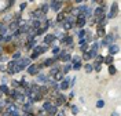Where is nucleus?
I'll list each match as a JSON object with an SVG mask.
<instances>
[{
    "label": "nucleus",
    "mask_w": 121,
    "mask_h": 116,
    "mask_svg": "<svg viewBox=\"0 0 121 116\" xmlns=\"http://www.w3.org/2000/svg\"><path fill=\"white\" fill-rule=\"evenodd\" d=\"M47 50H48V47H47V46H36V47H34V51L32 53V55H30V57L34 59V58L39 57L40 54H43L44 51H47Z\"/></svg>",
    "instance_id": "obj_1"
},
{
    "label": "nucleus",
    "mask_w": 121,
    "mask_h": 116,
    "mask_svg": "<svg viewBox=\"0 0 121 116\" xmlns=\"http://www.w3.org/2000/svg\"><path fill=\"white\" fill-rule=\"evenodd\" d=\"M113 40H114V36L113 35H107V36H105L103 39H102V46H110L112 43H113Z\"/></svg>",
    "instance_id": "obj_2"
},
{
    "label": "nucleus",
    "mask_w": 121,
    "mask_h": 116,
    "mask_svg": "<svg viewBox=\"0 0 121 116\" xmlns=\"http://www.w3.org/2000/svg\"><path fill=\"white\" fill-rule=\"evenodd\" d=\"M84 25H85V17H84V14H80L77 17V19H76V26L77 28H83Z\"/></svg>",
    "instance_id": "obj_3"
},
{
    "label": "nucleus",
    "mask_w": 121,
    "mask_h": 116,
    "mask_svg": "<svg viewBox=\"0 0 121 116\" xmlns=\"http://www.w3.org/2000/svg\"><path fill=\"white\" fill-rule=\"evenodd\" d=\"M117 11H118V4H117V3H113V4H112V8H110V13H109V15H107V18H114L116 14H117Z\"/></svg>",
    "instance_id": "obj_4"
},
{
    "label": "nucleus",
    "mask_w": 121,
    "mask_h": 116,
    "mask_svg": "<svg viewBox=\"0 0 121 116\" xmlns=\"http://www.w3.org/2000/svg\"><path fill=\"white\" fill-rule=\"evenodd\" d=\"M50 7L52 8L55 13H57L58 10L62 7V1H51V3H50Z\"/></svg>",
    "instance_id": "obj_5"
},
{
    "label": "nucleus",
    "mask_w": 121,
    "mask_h": 116,
    "mask_svg": "<svg viewBox=\"0 0 121 116\" xmlns=\"http://www.w3.org/2000/svg\"><path fill=\"white\" fill-rule=\"evenodd\" d=\"M55 35H46V37H44V44L47 46V44H51L52 41L55 40Z\"/></svg>",
    "instance_id": "obj_6"
},
{
    "label": "nucleus",
    "mask_w": 121,
    "mask_h": 116,
    "mask_svg": "<svg viewBox=\"0 0 121 116\" xmlns=\"http://www.w3.org/2000/svg\"><path fill=\"white\" fill-rule=\"evenodd\" d=\"M18 65L21 66V68L29 66V65H30V59H29V58H22V59H19V61H18Z\"/></svg>",
    "instance_id": "obj_7"
},
{
    "label": "nucleus",
    "mask_w": 121,
    "mask_h": 116,
    "mask_svg": "<svg viewBox=\"0 0 121 116\" xmlns=\"http://www.w3.org/2000/svg\"><path fill=\"white\" fill-rule=\"evenodd\" d=\"M118 46H116V44H110V46H109V53H110V55H112V57H113L114 54H117V53H118Z\"/></svg>",
    "instance_id": "obj_8"
},
{
    "label": "nucleus",
    "mask_w": 121,
    "mask_h": 116,
    "mask_svg": "<svg viewBox=\"0 0 121 116\" xmlns=\"http://www.w3.org/2000/svg\"><path fill=\"white\" fill-rule=\"evenodd\" d=\"M44 15H46V14H43V13H41V10H36V11H33V13H32V17H33V18H36L37 21H39L40 18H44Z\"/></svg>",
    "instance_id": "obj_9"
},
{
    "label": "nucleus",
    "mask_w": 121,
    "mask_h": 116,
    "mask_svg": "<svg viewBox=\"0 0 121 116\" xmlns=\"http://www.w3.org/2000/svg\"><path fill=\"white\" fill-rule=\"evenodd\" d=\"M58 58H61V59L65 61V62H69V61H70V55H69L66 51H62V53L59 54V57H58Z\"/></svg>",
    "instance_id": "obj_10"
},
{
    "label": "nucleus",
    "mask_w": 121,
    "mask_h": 116,
    "mask_svg": "<svg viewBox=\"0 0 121 116\" xmlns=\"http://www.w3.org/2000/svg\"><path fill=\"white\" fill-rule=\"evenodd\" d=\"M28 73H29V75H37V73H39V68H37L36 65H29Z\"/></svg>",
    "instance_id": "obj_11"
},
{
    "label": "nucleus",
    "mask_w": 121,
    "mask_h": 116,
    "mask_svg": "<svg viewBox=\"0 0 121 116\" xmlns=\"http://www.w3.org/2000/svg\"><path fill=\"white\" fill-rule=\"evenodd\" d=\"M69 84H70V83H69V77H66L63 82L61 83L59 89H61V90H67V89H69Z\"/></svg>",
    "instance_id": "obj_12"
},
{
    "label": "nucleus",
    "mask_w": 121,
    "mask_h": 116,
    "mask_svg": "<svg viewBox=\"0 0 121 116\" xmlns=\"http://www.w3.org/2000/svg\"><path fill=\"white\" fill-rule=\"evenodd\" d=\"M55 61H57V57L52 58V59H46V62L43 64V66H51L52 64H54V62H55Z\"/></svg>",
    "instance_id": "obj_13"
},
{
    "label": "nucleus",
    "mask_w": 121,
    "mask_h": 116,
    "mask_svg": "<svg viewBox=\"0 0 121 116\" xmlns=\"http://www.w3.org/2000/svg\"><path fill=\"white\" fill-rule=\"evenodd\" d=\"M37 80L41 82V83H47V82H48V79H47V76H46V75H39Z\"/></svg>",
    "instance_id": "obj_14"
},
{
    "label": "nucleus",
    "mask_w": 121,
    "mask_h": 116,
    "mask_svg": "<svg viewBox=\"0 0 121 116\" xmlns=\"http://www.w3.org/2000/svg\"><path fill=\"white\" fill-rule=\"evenodd\" d=\"M36 46H37V41H36V40H29V41H28L26 49H32V47H36Z\"/></svg>",
    "instance_id": "obj_15"
},
{
    "label": "nucleus",
    "mask_w": 121,
    "mask_h": 116,
    "mask_svg": "<svg viewBox=\"0 0 121 116\" xmlns=\"http://www.w3.org/2000/svg\"><path fill=\"white\" fill-rule=\"evenodd\" d=\"M57 112H58V111H57V107H51V108L48 109V113H50L51 116H55V115H57Z\"/></svg>",
    "instance_id": "obj_16"
},
{
    "label": "nucleus",
    "mask_w": 121,
    "mask_h": 116,
    "mask_svg": "<svg viewBox=\"0 0 121 116\" xmlns=\"http://www.w3.org/2000/svg\"><path fill=\"white\" fill-rule=\"evenodd\" d=\"M51 107H52V105H51V102H50V101H46V102L43 104V109H44V111H47V112H48V109Z\"/></svg>",
    "instance_id": "obj_17"
},
{
    "label": "nucleus",
    "mask_w": 121,
    "mask_h": 116,
    "mask_svg": "<svg viewBox=\"0 0 121 116\" xmlns=\"http://www.w3.org/2000/svg\"><path fill=\"white\" fill-rule=\"evenodd\" d=\"M65 15H66L65 13H59V14H58V17H57V22H62V21L65 19Z\"/></svg>",
    "instance_id": "obj_18"
},
{
    "label": "nucleus",
    "mask_w": 121,
    "mask_h": 116,
    "mask_svg": "<svg viewBox=\"0 0 121 116\" xmlns=\"http://www.w3.org/2000/svg\"><path fill=\"white\" fill-rule=\"evenodd\" d=\"M103 62H106L107 65H112V62H113V57H112V55H109V57L103 58Z\"/></svg>",
    "instance_id": "obj_19"
},
{
    "label": "nucleus",
    "mask_w": 121,
    "mask_h": 116,
    "mask_svg": "<svg viewBox=\"0 0 121 116\" xmlns=\"http://www.w3.org/2000/svg\"><path fill=\"white\" fill-rule=\"evenodd\" d=\"M58 72H59V65H55V66H52V69H51L50 73L51 75H57Z\"/></svg>",
    "instance_id": "obj_20"
},
{
    "label": "nucleus",
    "mask_w": 121,
    "mask_h": 116,
    "mask_svg": "<svg viewBox=\"0 0 121 116\" xmlns=\"http://www.w3.org/2000/svg\"><path fill=\"white\" fill-rule=\"evenodd\" d=\"M48 8H50V6H48V4H43L40 10H41V13H43V14H46V13L48 11Z\"/></svg>",
    "instance_id": "obj_21"
},
{
    "label": "nucleus",
    "mask_w": 121,
    "mask_h": 116,
    "mask_svg": "<svg viewBox=\"0 0 121 116\" xmlns=\"http://www.w3.org/2000/svg\"><path fill=\"white\" fill-rule=\"evenodd\" d=\"M32 26H33V28H36V29H39V28H40V21L34 19V21L32 22Z\"/></svg>",
    "instance_id": "obj_22"
},
{
    "label": "nucleus",
    "mask_w": 121,
    "mask_h": 116,
    "mask_svg": "<svg viewBox=\"0 0 121 116\" xmlns=\"http://www.w3.org/2000/svg\"><path fill=\"white\" fill-rule=\"evenodd\" d=\"M0 91H1V93H6V94H8L7 86H6V84H1V86H0Z\"/></svg>",
    "instance_id": "obj_23"
},
{
    "label": "nucleus",
    "mask_w": 121,
    "mask_h": 116,
    "mask_svg": "<svg viewBox=\"0 0 121 116\" xmlns=\"http://www.w3.org/2000/svg\"><path fill=\"white\" fill-rule=\"evenodd\" d=\"M72 69V64H66V65L63 66V73H66V72H69Z\"/></svg>",
    "instance_id": "obj_24"
},
{
    "label": "nucleus",
    "mask_w": 121,
    "mask_h": 116,
    "mask_svg": "<svg viewBox=\"0 0 121 116\" xmlns=\"http://www.w3.org/2000/svg\"><path fill=\"white\" fill-rule=\"evenodd\" d=\"M63 28L66 29V31H69V29L72 28V24H70L69 21H65V24H63Z\"/></svg>",
    "instance_id": "obj_25"
},
{
    "label": "nucleus",
    "mask_w": 121,
    "mask_h": 116,
    "mask_svg": "<svg viewBox=\"0 0 121 116\" xmlns=\"http://www.w3.org/2000/svg\"><path fill=\"white\" fill-rule=\"evenodd\" d=\"M103 107H105V101L103 99H99L96 102V108H103Z\"/></svg>",
    "instance_id": "obj_26"
},
{
    "label": "nucleus",
    "mask_w": 121,
    "mask_h": 116,
    "mask_svg": "<svg viewBox=\"0 0 121 116\" xmlns=\"http://www.w3.org/2000/svg\"><path fill=\"white\" fill-rule=\"evenodd\" d=\"M98 36H99V37H100V36H102V37L105 36V29H103V28H99V29H98Z\"/></svg>",
    "instance_id": "obj_27"
},
{
    "label": "nucleus",
    "mask_w": 121,
    "mask_h": 116,
    "mask_svg": "<svg viewBox=\"0 0 121 116\" xmlns=\"http://www.w3.org/2000/svg\"><path fill=\"white\" fill-rule=\"evenodd\" d=\"M92 69H95L96 72H99L100 71V64L99 62H95V65H92Z\"/></svg>",
    "instance_id": "obj_28"
},
{
    "label": "nucleus",
    "mask_w": 121,
    "mask_h": 116,
    "mask_svg": "<svg viewBox=\"0 0 121 116\" xmlns=\"http://www.w3.org/2000/svg\"><path fill=\"white\" fill-rule=\"evenodd\" d=\"M77 35H79V39H81V40H83V37L85 36V31H83V29H81V31H79V33H77Z\"/></svg>",
    "instance_id": "obj_29"
},
{
    "label": "nucleus",
    "mask_w": 121,
    "mask_h": 116,
    "mask_svg": "<svg viewBox=\"0 0 121 116\" xmlns=\"http://www.w3.org/2000/svg\"><path fill=\"white\" fill-rule=\"evenodd\" d=\"M80 68H81V62H76V64L73 65V68H72V69H74V71H79Z\"/></svg>",
    "instance_id": "obj_30"
},
{
    "label": "nucleus",
    "mask_w": 121,
    "mask_h": 116,
    "mask_svg": "<svg viewBox=\"0 0 121 116\" xmlns=\"http://www.w3.org/2000/svg\"><path fill=\"white\" fill-rule=\"evenodd\" d=\"M84 68H85V71H87V72H92V71H94V69H92V65H91V64H87V65L84 66Z\"/></svg>",
    "instance_id": "obj_31"
},
{
    "label": "nucleus",
    "mask_w": 121,
    "mask_h": 116,
    "mask_svg": "<svg viewBox=\"0 0 121 116\" xmlns=\"http://www.w3.org/2000/svg\"><path fill=\"white\" fill-rule=\"evenodd\" d=\"M109 73H110V75H114V73H116V68H114L113 65H109Z\"/></svg>",
    "instance_id": "obj_32"
},
{
    "label": "nucleus",
    "mask_w": 121,
    "mask_h": 116,
    "mask_svg": "<svg viewBox=\"0 0 121 116\" xmlns=\"http://www.w3.org/2000/svg\"><path fill=\"white\" fill-rule=\"evenodd\" d=\"M17 26H18V22H11L10 24V29H13V31H15Z\"/></svg>",
    "instance_id": "obj_33"
},
{
    "label": "nucleus",
    "mask_w": 121,
    "mask_h": 116,
    "mask_svg": "<svg viewBox=\"0 0 121 116\" xmlns=\"http://www.w3.org/2000/svg\"><path fill=\"white\" fill-rule=\"evenodd\" d=\"M72 112H73V115H77V113H79V108L76 107V105H73L72 107Z\"/></svg>",
    "instance_id": "obj_34"
},
{
    "label": "nucleus",
    "mask_w": 121,
    "mask_h": 116,
    "mask_svg": "<svg viewBox=\"0 0 121 116\" xmlns=\"http://www.w3.org/2000/svg\"><path fill=\"white\" fill-rule=\"evenodd\" d=\"M83 58H84V59H89V58H91V55H89L88 51H85V53L83 54Z\"/></svg>",
    "instance_id": "obj_35"
},
{
    "label": "nucleus",
    "mask_w": 121,
    "mask_h": 116,
    "mask_svg": "<svg viewBox=\"0 0 121 116\" xmlns=\"http://www.w3.org/2000/svg\"><path fill=\"white\" fill-rule=\"evenodd\" d=\"M91 15H92V10H91V8H87V13H85L84 17H91Z\"/></svg>",
    "instance_id": "obj_36"
},
{
    "label": "nucleus",
    "mask_w": 121,
    "mask_h": 116,
    "mask_svg": "<svg viewBox=\"0 0 121 116\" xmlns=\"http://www.w3.org/2000/svg\"><path fill=\"white\" fill-rule=\"evenodd\" d=\"M61 79H62V73H59V72H58V73L55 75V80H61Z\"/></svg>",
    "instance_id": "obj_37"
},
{
    "label": "nucleus",
    "mask_w": 121,
    "mask_h": 116,
    "mask_svg": "<svg viewBox=\"0 0 121 116\" xmlns=\"http://www.w3.org/2000/svg\"><path fill=\"white\" fill-rule=\"evenodd\" d=\"M19 57H21V54H19V53H15V54L13 55V59H19Z\"/></svg>",
    "instance_id": "obj_38"
},
{
    "label": "nucleus",
    "mask_w": 121,
    "mask_h": 116,
    "mask_svg": "<svg viewBox=\"0 0 121 116\" xmlns=\"http://www.w3.org/2000/svg\"><path fill=\"white\" fill-rule=\"evenodd\" d=\"M52 53H54V54H58V53H59V47H55V49L52 50Z\"/></svg>",
    "instance_id": "obj_39"
},
{
    "label": "nucleus",
    "mask_w": 121,
    "mask_h": 116,
    "mask_svg": "<svg viewBox=\"0 0 121 116\" xmlns=\"http://www.w3.org/2000/svg\"><path fill=\"white\" fill-rule=\"evenodd\" d=\"M112 116H120V115H118V112H112Z\"/></svg>",
    "instance_id": "obj_40"
},
{
    "label": "nucleus",
    "mask_w": 121,
    "mask_h": 116,
    "mask_svg": "<svg viewBox=\"0 0 121 116\" xmlns=\"http://www.w3.org/2000/svg\"><path fill=\"white\" fill-rule=\"evenodd\" d=\"M25 7H26V3H22V4H21V8H22V10H24Z\"/></svg>",
    "instance_id": "obj_41"
},
{
    "label": "nucleus",
    "mask_w": 121,
    "mask_h": 116,
    "mask_svg": "<svg viewBox=\"0 0 121 116\" xmlns=\"http://www.w3.org/2000/svg\"><path fill=\"white\" fill-rule=\"evenodd\" d=\"M3 116H11V115H10V113H8L7 111H6V112H4V113H3Z\"/></svg>",
    "instance_id": "obj_42"
},
{
    "label": "nucleus",
    "mask_w": 121,
    "mask_h": 116,
    "mask_svg": "<svg viewBox=\"0 0 121 116\" xmlns=\"http://www.w3.org/2000/svg\"><path fill=\"white\" fill-rule=\"evenodd\" d=\"M58 116H65V113H63V112H59V113H58Z\"/></svg>",
    "instance_id": "obj_43"
},
{
    "label": "nucleus",
    "mask_w": 121,
    "mask_h": 116,
    "mask_svg": "<svg viewBox=\"0 0 121 116\" xmlns=\"http://www.w3.org/2000/svg\"><path fill=\"white\" fill-rule=\"evenodd\" d=\"M1 94H3V93H1V91H0V98H1Z\"/></svg>",
    "instance_id": "obj_44"
}]
</instances>
